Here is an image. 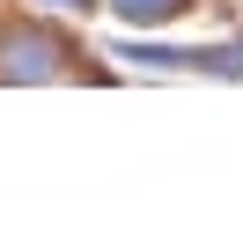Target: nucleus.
<instances>
[{
	"instance_id": "1",
	"label": "nucleus",
	"mask_w": 243,
	"mask_h": 250,
	"mask_svg": "<svg viewBox=\"0 0 243 250\" xmlns=\"http://www.w3.org/2000/svg\"><path fill=\"white\" fill-rule=\"evenodd\" d=\"M8 66H15V74H52V44H44V37H15V44H8Z\"/></svg>"
},
{
	"instance_id": "2",
	"label": "nucleus",
	"mask_w": 243,
	"mask_h": 250,
	"mask_svg": "<svg viewBox=\"0 0 243 250\" xmlns=\"http://www.w3.org/2000/svg\"><path fill=\"white\" fill-rule=\"evenodd\" d=\"M177 8H184V0H118V15H126V22H140V30H148V22H170Z\"/></svg>"
},
{
	"instance_id": "3",
	"label": "nucleus",
	"mask_w": 243,
	"mask_h": 250,
	"mask_svg": "<svg viewBox=\"0 0 243 250\" xmlns=\"http://www.w3.org/2000/svg\"><path fill=\"white\" fill-rule=\"evenodd\" d=\"M52 8H81V0H52Z\"/></svg>"
}]
</instances>
